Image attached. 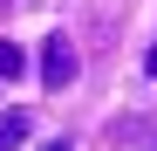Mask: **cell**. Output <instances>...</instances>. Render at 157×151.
<instances>
[{
	"label": "cell",
	"instance_id": "6da1fadb",
	"mask_svg": "<svg viewBox=\"0 0 157 151\" xmlns=\"http://www.w3.org/2000/svg\"><path fill=\"white\" fill-rule=\"evenodd\" d=\"M41 83L48 89H68L75 83V41L68 35H48V48H41Z\"/></svg>",
	"mask_w": 157,
	"mask_h": 151
},
{
	"label": "cell",
	"instance_id": "3957f363",
	"mask_svg": "<svg viewBox=\"0 0 157 151\" xmlns=\"http://www.w3.org/2000/svg\"><path fill=\"white\" fill-rule=\"evenodd\" d=\"M28 131H34V117H28V110H0V151L28 144Z\"/></svg>",
	"mask_w": 157,
	"mask_h": 151
},
{
	"label": "cell",
	"instance_id": "277c9868",
	"mask_svg": "<svg viewBox=\"0 0 157 151\" xmlns=\"http://www.w3.org/2000/svg\"><path fill=\"white\" fill-rule=\"evenodd\" d=\"M21 69H28L21 41H0V83H21Z\"/></svg>",
	"mask_w": 157,
	"mask_h": 151
},
{
	"label": "cell",
	"instance_id": "8992f818",
	"mask_svg": "<svg viewBox=\"0 0 157 151\" xmlns=\"http://www.w3.org/2000/svg\"><path fill=\"white\" fill-rule=\"evenodd\" d=\"M144 69H150V76H157V41H150V55H144Z\"/></svg>",
	"mask_w": 157,
	"mask_h": 151
},
{
	"label": "cell",
	"instance_id": "7a4b0ae2",
	"mask_svg": "<svg viewBox=\"0 0 157 151\" xmlns=\"http://www.w3.org/2000/svg\"><path fill=\"white\" fill-rule=\"evenodd\" d=\"M116 137H123L130 151H157V117H130V124H116Z\"/></svg>",
	"mask_w": 157,
	"mask_h": 151
},
{
	"label": "cell",
	"instance_id": "5b68a950",
	"mask_svg": "<svg viewBox=\"0 0 157 151\" xmlns=\"http://www.w3.org/2000/svg\"><path fill=\"white\" fill-rule=\"evenodd\" d=\"M41 151H75V144H68V137H55V144H41Z\"/></svg>",
	"mask_w": 157,
	"mask_h": 151
}]
</instances>
